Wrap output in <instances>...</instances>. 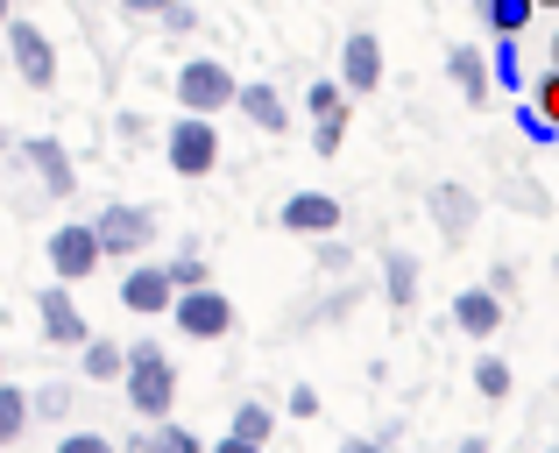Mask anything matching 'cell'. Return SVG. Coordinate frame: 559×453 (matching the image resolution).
<instances>
[{
  "label": "cell",
  "instance_id": "3957f363",
  "mask_svg": "<svg viewBox=\"0 0 559 453\" xmlns=\"http://www.w3.org/2000/svg\"><path fill=\"white\" fill-rule=\"evenodd\" d=\"M234 99H241V85H234V71L219 57H185L178 64V107L185 114H227Z\"/></svg>",
  "mask_w": 559,
  "mask_h": 453
},
{
  "label": "cell",
  "instance_id": "6da1fadb",
  "mask_svg": "<svg viewBox=\"0 0 559 453\" xmlns=\"http://www.w3.org/2000/svg\"><path fill=\"white\" fill-rule=\"evenodd\" d=\"M128 404H135V418H170V404H178V369H170V355L156 341H135L128 347Z\"/></svg>",
  "mask_w": 559,
  "mask_h": 453
},
{
  "label": "cell",
  "instance_id": "8d00e7d4",
  "mask_svg": "<svg viewBox=\"0 0 559 453\" xmlns=\"http://www.w3.org/2000/svg\"><path fill=\"white\" fill-rule=\"evenodd\" d=\"M0 150H8V128H0Z\"/></svg>",
  "mask_w": 559,
  "mask_h": 453
},
{
  "label": "cell",
  "instance_id": "83f0119b",
  "mask_svg": "<svg viewBox=\"0 0 559 453\" xmlns=\"http://www.w3.org/2000/svg\"><path fill=\"white\" fill-rule=\"evenodd\" d=\"M170 276H178V290H199V284H205V262H199V248H185V255L170 262Z\"/></svg>",
  "mask_w": 559,
  "mask_h": 453
},
{
  "label": "cell",
  "instance_id": "30bf717a",
  "mask_svg": "<svg viewBox=\"0 0 559 453\" xmlns=\"http://www.w3.org/2000/svg\"><path fill=\"white\" fill-rule=\"evenodd\" d=\"M425 213H432V227L447 234V241H467L475 220H481V206H475L467 184H432V192H425Z\"/></svg>",
  "mask_w": 559,
  "mask_h": 453
},
{
  "label": "cell",
  "instance_id": "5bb4252c",
  "mask_svg": "<svg viewBox=\"0 0 559 453\" xmlns=\"http://www.w3.org/2000/svg\"><path fill=\"white\" fill-rule=\"evenodd\" d=\"M341 85L347 93H376L382 85V43L369 36V28H355V36L341 43Z\"/></svg>",
  "mask_w": 559,
  "mask_h": 453
},
{
  "label": "cell",
  "instance_id": "1f68e13d",
  "mask_svg": "<svg viewBox=\"0 0 559 453\" xmlns=\"http://www.w3.org/2000/svg\"><path fill=\"white\" fill-rule=\"evenodd\" d=\"M290 418H319V390H312V383L290 390Z\"/></svg>",
  "mask_w": 559,
  "mask_h": 453
},
{
  "label": "cell",
  "instance_id": "44dd1931",
  "mask_svg": "<svg viewBox=\"0 0 559 453\" xmlns=\"http://www.w3.org/2000/svg\"><path fill=\"white\" fill-rule=\"evenodd\" d=\"M79 355H85V383H114L128 369V347H114V341H85Z\"/></svg>",
  "mask_w": 559,
  "mask_h": 453
},
{
  "label": "cell",
  "instance_id": "d590c367",
  "mask_svg": "<svg viewBox=\"0 0 559 453\" xmlns=\"http://www.w3.org/2000/svg\"><path fill=\"white\" fill-rule=\"evenodd\" d=\"M552 64H559V36H552Z\"/></svg>",
  "mask_w": 559,
  "mask_h": 453
},
{
  "label": "cell",
  "instance_id": "4fadbf2b",
  "mask_svg": "<svg viewBox=\"0 0 559 453\" xmlns=\"http://www.w3.org/2000/svg\"><path fill=\"white\" fill-rule=\"evenodd\" d=\"M284 234H305V241H326V234H341V199H326V192L284 199Z\"/></svg>",
  "mask_w": 559,
  "mask_h": 453
},
{
  "label": "cell",
  "instance_id": "836d02e7",
  "mask_svg": "<svg viewBox=\"0 0 559 453\" xmlns=\"http://www.w3.org/2000/svg\"><path fill=\"white\" fill-rule=\"evenodd\" d=\"M121 8H128V14H164L170 0H121Z\"/></svg>",
  "mask_w": 559,
  "mask_h": 453
},
{
  "label": "cell",
  "instance_id": "ffe728a7",
  "mask_svg": "<svg viewBox=\"0 0 559 453\" xmlns=\"http://www.w3.org/2000/svg\"><path fill=\"white\" fill-rule=\"evenodd\" d=\"M475 8H481V22H489L496 36H524L532 14H538V0H475Z\"/></svg>",
  "mask_w": 559,
  "mask_h": 453
},
{
  "label": "cell",
  "instance_id": "74e56055",
  "mask_svg": "<svg viewBox=\"0 0 559 453\" xmlns=\"http://www.w3.org/2000/svg\"><path fill=\"white\" fill-rule=\"evenodd\" d=\"M538 8H559V0H538Z\"/></svg>",
  "mask_w": 559,
  "mask_h": 453
},
{
  "label": "cell",
  "instance_id": "e575fe53",
  "mask_svg": "<svg viewBox=\"0 0 559 453\" xmlns=\"http://www.w3.org/2000/svg\"><path fill=\"white\" fill-rule=\"evenodd\" d=\"M8 8H14V0H0V22H8Z\"/></svg>",
  "mask_w": 559,
  "mask_h": 453
},
{
  "label": "cell",
  "instance_id": "9a60e30c",
  "mask_svg": "<svg viewBox=\"0 0 559 453\" xmlns=\"http://www.w3.org/2000/svg\"><path fill=\"white\" fill-rule=\"evenodd\" d=\"M447 79H453V93H461L467 99V107H481V99H489V57H481L475 50V43H453V50H447Z\"/></svg>",
  "mask_w": 559,
  "mask_h": 453
},
{
  "label": "cell",
  "instance_id": "f1b7e54d",
  "mask_svg": "<svg viewBox=\"0 0 559 453\" xmlns=\"http://www.w3.org/2000/svg\"><path fill=\"white\" fill-rule=\"evenodd\" d=\"M164 28H170V36H191V28H199V8H191V0H170V8H164Z\"/></svg>",
  "mask_w": 559,
  "mask_h": 453
},
{
  "label": "cell",
  "instance_id": "484cf974",
  "mask_svg": "<svg viewBox=\"0 0 559 453\" xmlns=\"http://www.w3.org/2000/svg\"><path fill=\"white\" fill-rule=\"evenodd\" d=\"M532 107H538V114H546V121L559 128V64H552V71H546V79H538V85H532Z\"/></svg>",
  "mask_w": 559,
  "mask_h": 453
},
{
  "label": "cell",
  "instance_id": "2e32d148",
  "mask_svg": "<svg viewBox=\"0 0 559 453\" xmlns=\"http://www.w3.org/2000/svg\"><path fill=\"white\" fill-rule=\"evenodd\" d=\"M234 107H241L248 114V121H255L262 128V135H284V128H290V114H284V93H276V85H241V99H234Z\"/></svg>",
  "mask_w": 559,
  "mask_h": 453
},
{
  "label": "cell",
  "instance_id": "8992f818",
  "mask_svg": "<svg viewBox=\"0 0 559 453\" xmlns=\"http://www.w3.org/2000/svg\"><path fill=\"white\" fill-rule=\"evenodd\" d=\"M93 227H99V241H107V255H142V248H150L156 234H164L150 206H128V199L99 206V220H93Z\"/></svg>",
  "mask_w": 559,
  "mask_h": 453
},
{
  "label": "cell",
  "instance_id": "d6986e66",
  "mask_svg": "<svg viewBox=\"0 0 559 453\" xmlns=\"http://www.w3.org/2000/svg\"><path fill=\"white\" fill-rule=\"evenodd\" d=\"M382 298H390L396 312L418 305V255H390V262H382Z\"/></svg>",
  "mask_w": 559,
  "mask_h": 453
},
{
  "label": "cell",
  "instance_id": "d4e9b609",
  "mask_svg": "<svg viewBox=\"0 0 559 453\" xmlns=\"http://www.w3.org/2000/svg\"><path fill=\"white\" fill-rule=\"evenodd\" d=\"M475 390H481L489 404H503V397H510V361H503V355H481V361H475Z\"/></svg>",
  "mask_w": 559,
  "mask_h": 453
},
{
  "label": "cell",
  "instance_id": "603a6c76",
  "mask_svg": "<svg viewBox=\"0 0 559 453\" xmlns=\"http://www.w3.org/2000/svg\"><path fill=\"white\" fill-rule=\"evenodd\" d=\"M135 446H142V453H199V432H185V426H170V418H156V432H142Z\"/></svg>",
  "mask_w": 559,
  "mask_h": 453
},
{
  "label": "cell",
  "instance_id": "52a82bcc",
  "mask_svg": "<svg viewBox=\"0 0 559 453\" xmlns=\"http://www.w3.org/2000/svg\"><path fill=\"white\" fill-rule=\"evenodd\" d=\"M36 319H43V341H57V347H85L93 341V326H85V312H79V298H71L64 276L36 290Z\"/></svg>",
  "mask_w": 559,
  "mask_h": 453
},
{
  "label": "cell",
  "instance_id": "d6a6232c",
  "mask_svg": "<svg viewBox=\"0 0 559 453\" xmlns=\"http://www.w3.org/2000/svg\"><path fill=\"white\" fill-rule=\"evenodd\" d=\"M57 453H107V440H99V432H71V440L57 446Z\"/></svg>",
  "mask_w": 559,
  "mask_h": 453
},
{
  "label": "cell",
  "instance_id": "277c9868",
  "mask_svg": "<svg viewBox=\"0 0 559 453\" xmlns=\"http://www.w3.org/2000/svg\"><path fill=\"white\" fill-rule=\"evenodd\" d=\"M170 319H178V333H185V341H227V333L241 326L234 298H227V290H213V284H199V290H178Z\"/></svg>",
  "mask_w": 559,
  "mask_h": 453
},
{
  "label": "cell",
  "instance_id": "9c48e42d",
  "mask_svg": "<svg viewBox=\"0 0 559 453\" xmlns=\"http://www.w3.org/2000/svg\"><path fill=\"white\" fill-rule=\"evenodd\" d=\"M121 305H128L135 319L170 312V305H178V276H170V270H156V262H135V270L121 276Z\"/></svg>",
  "mask_w": 559,
  "mask_h": 453
},
{
  "label": "cell",
  "instance_id": "7a4b0ae2",
  "mask_svg": "<svg viewBox=\"0 0 559 453\" xmlns=\"http://www.w3.org/2000/svg\"><path fill=\"white\" fill-rule=\"evenodd\" d=\"M164 156H170L178 178H213V170H219V128H213V114H178L170 135H164Z\"/></svg>",
  "mask_w": 559,
  "mask_h": 453
},
{
  "label": "cell",
  "instance_id": "5b68a950",
  "mask_svg": "<svg viewBox=\"0 0 559 453\" xmlns=\"http://www.w3.org/2000/svg\"><path fill=\"white\" fill-rule=\"evenodd\" d=\"M99 262H107V241H99V227H93V220H71V227H57V234H50V270L64 276V284H85Z\"/></svg>",
  "mask_w": 559,
  "mask_h": 453
},
{
  "label": "cell",
  "instance_id": "f546056e",
  "mask_svg": "<svg viewBox=\"0 0 559 453\" xmlns=\"http://www.w3.org/2000/svg\"><path fill=\"white\" fill-rule=\"evenodd\" d=\"M518 135H524V142H559V128L532 107V114H518Z\"/></svg>",
  "mask_w": 559,
  "mask_h": 453
},
{
  "label": "cell",
  "instance_id": "f35d334b",
  "mask_svg": "<svg viewBox=\"0 0 559 453\" xmlns=\"http://www.w3.org/2000/svg\"><path fill=\"white\" fill-rule=\"evenodd\" d=\"M0 375H8V369H0Z\"/></svg>",
  "mask_w": 559,
  "mask_h": 453
},
{
  "label": "cell",
  "instance_id": "ba28073f",
  "mask_svg": "<svg viewBox=\"0 0 559 453\" xmlns=\"http://www.w3.org/2000/svg\"><path fill=\"white\" fill-rule=\"evenodd\" d=\"M8 50H14L22 85H36V93H50V85H57V50H50V36H43L36 22H8Z\"/></svg>",
  "mask_w": 559,
  "mask_h": 453
},
{
  "label": "cell",
  "instance_id": "7c38bea8",
  "mask_svg": "<svg viewBox=\"0 0 559 453\" xmlns=\"http://www.w3.org/2000/svg\"><path fill=\"white\" fill-rule=\"evenodd\" d=\"M22 164L43 178V192H57V199H71V192H79V170H71V150H64V142L28 135V142H22Z\"/></svg>",
  "mask_w": 559,
  "mask_h": 453
},
{
  "label": "cell",
  "instance_id": "4dcf8cb0",
  "mask_svg": "<svg viewBox=\"0 0 559 453\" xmlns=\"http://www.w3.org/2000/svg\"><path fill=\"white\" fill-rule=\"evenodd\" d=\"M319 270H326V276H347V248L333 241V234H326V241H319Z\"/></svg>",
  "mask_w": 559,
  "mask_h": 453
},
{
  "label": "cell",
  "instance_id": "ac0fdd59",
  "mask_svg": "<svg viewBox=\"0 0 559 453\" xmlns=\"http://www.w3.org/2000/svg\"><path fill=\"white\" fill-rule=\"evenodd\" d=\"M28 418H36V390H14L8 375H0V446H14L28 432Z\"/></svg>",
  "mask_w": 559,
  "mask_h": 453
},
{
  "label": "cell",
  "instance_id": "7402d4cb",
  "mask_svg": "<svg viewBox=\"0 0 559 453\" xmlns=\"http://www.w3.org/2000/svg\"><path fill=\"white\" fill-rule=\"evenodd\" d=\"M305 114H312V128H319V121H347V85L319 79L312 93H305Z\"/></svg>",
  "mask_w": 559,
  "mask_h": 453
},
{
  "label": "cell",
  "instance_id": "e0dca14e",
  "mask_svg": "<svg viewBox=\"0 0 559 453\" xmlns=\"http://www.w3.org/2000/svg\"><path fill=\"white\" fill-rule=\"evenodd\" d=\"M270 432H276V418H270V404H255V397H248V404H241V412H234V432H227V453H255L262 440H270Z\"/></svg>",
  "mask_w": 559,
  "mask_h": 453
},
{
  "label": "cell",
  "instance_id": "8fae6325",
  "mask_svg": "<svg viewBox=\"0 0 559 453\" xmlns=\"http://www.w3.org/2000/svg\"><path fill=\"white\" fill-rule=\"evenodd\" d=\"M453 326H461L467 341H496V333H503V290L496 284L461 290V298H453Z\"/></svg>",
  "mask_w": 559,
  "mask_h": 453
},
{
  "label": "cell",
  "instance_id": "cb8c5ba5",
  "mask_svg": "<svg viewBox=\"0 0 559 453\" xmlns=\"http://www.w3.org/2000/svg\"><path fill=\"white\" fill-rule=\"evenodd\" d=\"M489 79L503 85V93H518V85H524V71H518V36H496V50H489Z\"/></svg>",
  "mask_w": 559,
  "mask_h": 453
},
{
  "label": "cell",
  "instance_id": "4316f807",
  "mask_svg": "<svg viewBox=\"0 0 559 453\" xmlns=\"http://www.w3.org/2000/svg\"><path fill=\"white\" fill-rule=\"evenodd\" d=\"M71 412V383H43L36 390V418H64Z\"/></svg>",
  "mask_w": 559,
  "mask_h": 453
}]
</instances>
